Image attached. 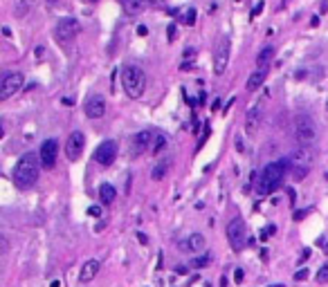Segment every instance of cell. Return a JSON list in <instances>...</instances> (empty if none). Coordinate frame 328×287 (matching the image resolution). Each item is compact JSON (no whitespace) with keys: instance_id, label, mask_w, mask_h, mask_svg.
Here are the masks:
<instances>
[{"instance_id":"obj_12","label":"cell","mask_w":328,"mask_h":287,"mask_svg":"<svg viewBox=\"0 0 328 287\" xmlns=\"http://www.w3.org/2000/svg\"><path fill=\"white\" fill-rule=\"evenodd\" d=\"M106 115V99L101 94H93L86 99V117L88 119H101Z\"/></svg>"},{"instance_id":"obj_29","label":"cell","mask_w":328,"mask_h":287,"mask_svg":"<svg viewBox=\"0 0 328 287\" xmlns=\"http://www.w3.org/2000/svg\"><path fill=\"white\" fill-rule=\"evenodd\" d=\"M275 224H270V227H265L263 229V234H261V240H265V238H268V236H272V234H275Z\"/></svg>"},{"instance_id":"obj_34","label":"cell","mask_w":328,"mask_h":287,"mask_svg":"<svg viewBox=\"0 0 328 287\" xmlns=\"http://www.w3.org/2000/svg\"><path fill=\"white\" fill-rule=\"evenodd\" d=\"M49 287H59V281H52V283H49Z\"/></svg>"},{"instance_id":"obj_21","label":"cell","mask_w":328,"mask_h":287,"mask_svg":"<svg viewBox=\"0 0 328 287\" xmlns=\"http://www.w3.org/2000/svg\"><path fill=\"white\" fill-rule=\"evenodd\" d=\"M169 173V160H164V162H160V164L153 168V173H151V177L153 180H162V177Z\"/></svg>"},{"instance_id":"obj_10","label":"cell","mask_w":328,"mask_h":287,"mask_svg":"<svg viewBox=\"0 0 328 287\" xmlns=\"http://www.w3.org/2000/svg\"><path fill=\"white\" fill-rule=\"evenodd\" d=\"M84 148H86V135L84 132H79V130L70 132L68 144H65V157H68L70 162H77L79 157H81V153H84Z\"/></svg>"},{"instance_id":"obj_33","label":"cell","mask_w":328,"mask_h":287,"mask_svg":"<svg viewBox=\"0 0 328 287\" xmlns=\"http://www.w3.org/2000/svg\"><path fill=\"white\" fill-rule=\"evenodd\" d=\"M227 285H230V283H227V276H223L221 278V287H227Z\"/></svg>"},{"instance_id":"obj_17","label":"cell","mask_w":328,"mask_h":287,"mask_svg":"<svg viewBox=\"0 0 328 287\" xmlns=\"http://www.w3.org/2000/svg\"><path fill=\"white\" fill-rule=\"evenodd\" d=\"M182 247H185L187 251H196V253H200V251H205L207 240H205V236H202V234H191L187 240H182Z\"/></svg>"},{"instance_id":"obj_18","label":"cell","mask_w":328,"mask_h":287,"mask_svg":"<svg viewBox=\"0 0 328 287\" xmlns=\"http://www.w3.org/2000/svg\"><path fill=\"white\" fill-rule=\"evenodd\" d=\"M265 79H268V70H261V68L254 70V72L250 74V79H247V85H245V88L250 90V92H256V90L265 83Z\"/></svg>"},{"instance_id":"obj_16","label":"cell","mask_w":328,"mask_h":287,"mask_svg":"<svg viewBox=\"0 0 328 287\" xmlns=\"http://www.w3.org/2000/svg\"><path fill=\"white\" fill-rule=\"evenodd\" d=\"M99 267H101V265H99L97 258H90V260H86L84 267H81V274H79V281H81V283H90L94 276H97Z\"/></svg>"},{"instance_id":"obj_24","label":"cell","mask_w":328,"mask_h":287,"mask_svg":"<svg viewBox=\"0 0 328 287\" xmlns=\"http://www.w3.org/2000/svg\"><path fill=\"white\" fill-rule=\"evenodd\" d=\"M182 20H185V25H193V23H196V9L189 7V9L185 11V18H182Z\"/></svg>"},{"instance_id":"obj_4","label":"cell","mask_w":328,"mask_h":287,"mask_svg":"<svg viewBox=\"0 0 328 287\" xmlns=\"http://www.w3.org/2000/svg\"><path fill=\"white\" fill-rule=\"evenodd\" d=\"M294 139L299 141V146H313L315 141H317V123H315V119L310 117V115H306V112H299L297 117H294Z\"/></svg>"},{"instance_id":"obj_32","label":"cell","mask_w":328,"mask_h":287,"mask_svg":"<svg viewBox=\"0 0 328 287\" xmlns=\"http://www.w3.org/2000/svg\"><path fill=\"white\" fill-rule=\"evenodd\" d=\"M173 34H176V25H169V39H173Z\"/></svg>"},{"instance_id":"obj_35","label":"cell","mask_w":328,"mask_h":287,"mask_svg":"<svg viewBox=\"0 0 328 287\" xmlns=\"http://www.w3.org/2000/svg\"><path fill=\"white\" fill-rule=\"evenodd\" d=\"M47 2H49V5H54V2H56V0H47Z\"/></svg>"},{"instance_id":"obj_19","label":"cell","mask_w":328,"mask_h":287,"mask_svg":"<svg viewBox=\"0 0 328 287\" xmlns=\"http://www.w3.org/2000/svg\"><path fill=\"white\" fill-rule=\"evenodd\" d=\"M115 198H117V191L113 184H101L99 186V202L101 205H113Z\"/></svg>"},{"instance_id":"obj_31","label":"cell","mask_w":328,"mask_h":287,"mask_svg":"<svg viewBox=\"0 0 328 287\" xmlns=\"http://www.w3.org/2000/svg\"><path fill=\"white\" fill-rule=\"evenodd\" d=\"M138 34H140V36H146V34H148V30L144 27V25H140V27H138Z\"/></svg>"},{"instance_id":"obj_36","label":"cell","mask_w":328,"mask_h":287,"mask_svg":"<svg viewBox=\"0 0 328 287\" xmlns=\"http://www.w3.org/2000/svg\"><path fill=\"white\" fill-rule=\"evenodd\" d=\"M88 2H97V0H88Z\"/></svg>"},{"instance_id":"obj_7","label":"cell","mask_w":328,"mask_h":287,"mask_svg":"<svg viewBox=\"0 0 328 287\" xmlns=\"http://www.w3.org/2000/svg\"><path fill=\"white\" fill-rule=\"evenodd\" d=\"M227 240H230L234 251H240L245 247V243H247V229H245L243 218L230 220V224H227Z\"/></svg>"},{"instance_id":"obj_14","label":"cell","mask_w":328,"mask_h":287,"mask_svg":"<svg viewBox=\"0 0 328 287\" xmlns=\"http://www.w3.org/2000/svg\"><path fill=\"white\" fill-rule=\"evenodd\" d=\"M261 119H263V101H259L256 106H252L247 110V115H245V130L254 132L261 126Z\"/></svg>"},{"instance_id":"obj_28","label":"cell","mask_w":328,"mask_h":287,"mask_svg":"<svg viewBox=\"0 0 328 287\" xmlns=\"http://www.w3.org/2000/svg\"><path fill=\"white\" fill-rule=\"evenodd\" d=\"M88 215H93V218H99V215H101V206L99 205H93L88 209Z\"/></svg>"},{"instance_id":"obj_23","label":"cell","mask_w":328,"mask_h":287,"mask_svg":"<svg viewBox=\"0 0 328 287\" xmlns=\"http://www.w3.org/2000/svg\"><path fill=\"white\" fill-rule=\"evenodd\" d=\"M153 144H155V146H153L151 151L155 153V155H160V153L164 151V148H167V135H157V137H155V141H153Z\"/></svg>"},{"instance_id":"obj_3","label":"cell","mask_w":328,"mask_h":287,"mask_svg":"<svg viewBox=\"0 0 328 287\" xmlns=\"http://www.w3.org/2000/svg\"><path fill=\"white\" fill-rule=\"evenodd\" d=\"M122 88L131 99H140L146 90V74L140 65H126L122 70Z\"/></svg>"},{"instance_id":"obj_13","label":"cell","mask_w":328,"mask_h":287,"mask_svg":"<svg viewBox=\"0 0 328 287\" xmlns=\"http://www.w3.org/2000/svg\"><path fill=\"white\" fill-rule=\"evenodd\" d=\"M131 144H133V146H131V155L133 157L142 155V153L148 151V148H151V144H153V130H140L138 135L133 137Z\"/></svg>"},{"instance_id":"obj_25","label":"cell","mask_w":328,"mask_h":287,"mask_svg":"<svg viewBox=\"0 0 328 287\" xmlns=\"http://www.w3.org/2000/svg\"><path fill=\"white\" fill-rule=\"evenodd\" d=\"M207 263H209V256H207V253H205V256L196 258V260H193V263H191V265H193V267H196V269H202Z\"/></svg>"},{"instance_id":"obj_26","label":"cell","mask_w":328,"mask_h":287,"mask_svg":"<svg viewBox=\"0 0 328 287\" xmlns=\"http://www.w3.org/2000/svg\"><path fill=\"white\" fill-rule=\"evenodd\" d=\"M317 283H328V265H324L317 272Z\"/></svg>"},{"instance_id":"obj_22","label":"cell","mask_w":328,"mask_h":287,"mask_svg":"<svg viewBox=\"0 0 328 287\" xmlns=\"http://www.w3.org/2000/svg\"><path fill=\"white\" fill-rule=\"evenodd\" d=\"M30 9H32V0H18V2H16V14H18V18H23Z\"/></svg>"},{"instance_id":"obj_9","label":"cell","mask_w":328,"mask_h":287,"mask_svg":"<svg viewBox=\"0 0 328 287\" xmlns=\"http://www.w3.org/2000/svg\"><path fill=\"white\" fill-rule=\"evenodd\" d=\"M117 151H119V146L115 139L101 141L97 146V151H94V162H97L99 166H110L115 160H117Z\"/></svg>"},{"instance_id":"obj_1","label":"cell","mask_w":328,"mask_h":287,"mask_svg":"<svg viewBox=\"0 0 328 287\" xmlns=\"http://www.w3.org/2000/svg\"><path fill=\"white\" fill-rule=\"evenodd\" d=\"M41 166L43 164H41V157H36V153H25L14 168V184L23 191L32 189L39 180Z\"/></svg>"},{"instance_id":"obj_27","label":"cell","mask_w":328,"mask_h":287,"mask_svg":"<svg viewBox=\"0 0 328 287\" xmlns=\"http://www.w3.org/2000/svg\"><path fill=\"white\" fill-rule=\"evenodd\" d=\"M308 276H310L308 267H306V269H299V272H294V281H306Z\"/></svg>"},{"instance_id":"obj_20","label":"cell","mask_w":328,"mask_h":287,"mask_svg":"<svg viewBox=\"0 0 328 287\" xmlns=\"http://www.w3.org/2000/svg\"><path fill=\"white\" fill-rule=\"evenodd\" d=\"M272 56H275V47H272V45H265V47L259 52V56H256V65H259L261 70H265L270 65V61H272Z\"/></svg>"},{"instance_id":"obj_15","label":"cell","mask_w":328,"mask_h":287,"mask_svg":"<svg viewBox=\"0 0 328 287\" xmlns=\"http://www.w3.org/2000/svg\"><path fill=\"white\" fill-rule=\"evenodd\" d=\"M151 2L153 0H124L122 5H124V9H126L128 16H140L151 7Z\"/></svg>"},{"instance_id":"obj_5","label":"cell","mask_w":328,"mask_h":287,"mask_svg":"<svg viewBox=\"0 0 328 287\" xmlns=\"http://www.w3.org/2000/svg\"><path fill=\"white\" fill-rule=\"evenodd\" d=\"M79 32H81V23H79L74 16H63V18L56 23L54 36H56V41H59V43L65 45V43H70L74 36H79Z\"/></svg>"},{"instance_id":"obj_8","label":"cell","mask_w":328,"mask_h":287,"mask_svg":"<svg viewBox=\"0 0 328 287\" xmlns=\"http://www.w3.org/2000/svg\"><path fill=\"white\" fill-rule=\"evenodd\" d=\"M25 85V77L23 72H7L2 77V83H0V99L7 101L9 97H14L18 90H23Z\"/></svg>"},{"instance_id":"obj_30","label":"cell","mask_w":328,"mask_h":287,"mask_svg":"<svg viewBox=\"0 0 328 287\" xmlns=\"http://www.w3.org/2000/svg\"><path fill=\"white\" fill-rule=\"evenodd\" d=\"M261 11H263V0H259V2H256V7L252 9V18H256V16H259Z\"/></svg>"},{"instance_id":"obj_2","label":"cell","mask_w":328,"mask_h":287,"mask_svg":"<svg viewBox=\"0 0 328 287\" xmlns=\"http://www.w3.org/2000/svg\"><path fill=\"white\" fill-rule=\"evenodd\" d=\"M288 168H290V160L270 162V164L263 168L261 177L256 180V189H259V193H261V195L275 193V191L281 186V182H283V177H285V173H288Z\"/></svg>"},{"instance_id":"obj_6","label":"cell","mask_w":328,"mask_h":287,"mask_svg":"<svg viewBox=\"0 0 328 287\" xmlns=\"http://www.w3.org/2000/svg\"><path fill=\"white\" fill-rule=\"evenodd\" d=\"M230 54H232V41H230V36H223V39L218 41V45H216V49H214V72H216V77L225 74L227 65H230Z\"/></svg>"},{"instance_id":"obj_11","label":"cell","mask_w":328,"mask_h":287,"mask_svg":"<svg viewBox=\"0 0 328 287\" xmlns=\"http://www.w3.org/2000/svg\"><path fill=\"white\" fill-rule=\"evenodd\" d=\"M56 155H59V141L56 139H45L41 144V151H39V157H41V164L43 168H54L56 164Z\"/></svg>"}]
</instances>
